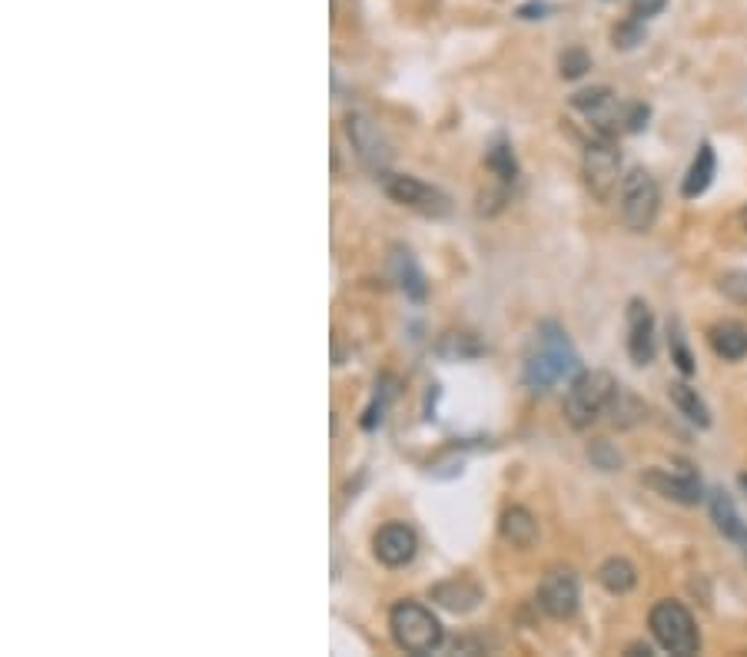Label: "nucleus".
I'll list each match as a JSON object with an SVG mask.
<instances>
[{
    "label": "nucleus",
    "instance_id": "nucleus-1",
    "mask_svg": "<svg viewBox=\"0 0 747 657\" xmlns=\"http://www.w3.org/2000/svg\"><path fill=\"white\" fill-rule=\"evenodd\" d=\"M578 372V352L568 339V332L555 322H542L525 352L522 379L532 392H548L555 382Z\"/></svg>",
    "mask_w": 747,
    "mask_h": 657
},
{
    "label": "nucleus",
    "instance_id": "nucleus-2",
    "mask_svg": "<svg viewBox=\"0 0 747 657\" xmlns=\"http://www.w3.org/2000/svg\"><path fill=\"white\" fill-rule=\"evenodd\" d=\"M389 628H392V641L415 657L439 651L445 641L439 618L419 601H399L396 608L389 611Z\"/></svg>",
    "mask_w": 747,
    "mask_h": 657
},
{
    "label": "nucleus",
    "instance_id": "nucleus-3",
    "mask_svg": "<svg viewBox=\"0 0 747 657\" xmlns=\"http://www.w3.org/2000/svg\"><path fill=\"white\" fill-rule=\"evenodd\" d=\"M618 392V382L608 372H581L572 382V389L565 395V419L572 429H588L591 422H598L608 412L611 399Z\"/></svg>",
    "mask_w": 747,
    "mask_h": 657
},
{
    "label": "nucleus",
    "instance_id": "nucleus-4",
    "mask_svg": "<svg viewBox=\"0 0 747 657\" xmlns=\"http://www.w3.org/2000/svg\"><path fill=\"white\" fill-rule=\"evenodd\" d=\"M648 628L658 648L674 657H691L701 651V634L694 628L691 611L678 601H658L648 614Z\"/></svg>",
    "mask_w": 747,
    "mask_h": 657
},
{
    "label": "nucleus",
    "instance_id": "nucleus-5",
    "mask_svg": "<svg viewBox=\"0 0 747 657\" xmlns=\"http://www.w3.org/2000/svg\"><path fill=\"white\" fill-rule=\"evenodd\" d=\"M581 176H585V186L591 190V196L601 203H608L618 190L621 180V150L615 137L601 133L598 140H591L585 146V160H581Z\"/></svg>",
    "mask_w": 747,
    "mask_h": 657
},
{
    "label": "nucleus",
    "instance_id": "nucleus-6",
    "mask_svg": "<svg viewBox=\"0 0 747 657\" xmlns=\"http://www.w3.org/2000/svg\"><path fill=\"white\" fill-rule=\"evenodd\" d=\"M621 219H625L628 229L635 233H645V229L655 226L658 206H661V193L655 176L648 170H631L625 180H621Z\"/></svg>",
    "mask_w": 747,
    "mask_h": 657
},
{
    "label": "nucleus",
    "instance_id": "nucleus-7",
    "mask_svg": "<svg viewBox=\"0 0 747 657\" xmlns=\"http://www.w3.org/2000/svg\"><path fill=\"white\" fill-rule=\"evenodd\" d=\"M382 186L396 203H402L406 210H415L422 216L442 219L452 213V200L445 196L439 186L422 183L419 176H406V173H386L382 176Z\"/></svg>",
    "mask_w": 747,
    "mask_h": 657
},
{
    "label": "nucleus",
    "instance_id": "nucleus-8",
    "mask_svg": "<svg viewBox=\"0 0 747 657\" xmlns=\"http://www.w3.org/2000/svg\"><path fill=\"white\" fill-rule=\"evenodd\" d=\"M346 133H349V143L356 156L362 160L369 173L376 176H386L389 173V163H392V150H389V140L386 133L379 130V123L366 117V113H349L346 117Z\"/></svg>",
    "mask_w": 747,
    "mask_h": 657
},
{
    "label": "nucleus",
    "instance_id": "nucleus-9",
    "mask_svg": "<svg viewBox=\"0 0 747 657\" xmlns=\"http://www.w3.org/2000/svg\"><path fill=\"white\" fill-rule=\"evenodd\" d=\"M578 601H581L578 578L568 568H552L542 578V584H538V608H542L548 618H555V621L575 618Z\"/></svg>",
    "mask_w": 747,
    "mask_h": 657
},
{
    "label": "nucleus",
    "instance_id": "nucleus-10",
    "mask_svg": "<svg viewBox=\"0 0 747 657\" xmlns=\"http://www.w3.org/2000/svg\"><path fill=\"white\" fill-rule=\"evenodd\" d=\"M372 551H376V558L386 568H406L415 558V551H419V538H415V531L409 525H402V521H389V525H382L376 531V538H372Z\"/></svg>",
    "mask_w": 747,
    "mask_h": 657
},
{
    "label": "nucleus",
    "instance_id": "nucleus-11",
    "mask_svg": "<svg viewBox=\"0 0 747 657\" xmlns=\"http://www.w3.org/2000/svg\"><path fill=\"white\" fill-rule=\"evenodd\" d=\"M645 485L655 488L658 495L671 498L678 505H698L701 502V478L691 472V465L681 468H658V472L645 475Z\"/></svg>",
    "mask_w": 747,
    "mask_h": 657
},
{
    "label": "nucleus",
    "instance_id": "nucleus-12",
    "mask_svg": "<svg viewBox=\"0 0 747 657\" xmlns=\"http://www.w3.org/2000/svg\"><path fill=\"white\" fill-rule=\"evenodd\" d=\"M658 352L655 342V316L641 299H631L628 306V356L635 365H651Z\"/></svg>",
    "mask_w": 747,
    "mask_h": 657
},
{
    "label": "nucleus",
    "instance_id": "nucleus-13",
    "mask_svg": "<svg viewBox=\"0 0 747 657\" xmlns=\"http://www.w3.org/2000/svg\"><path fill=\"white\" fill-rule=\"evenodd\" d=\"M389 269H392V279L399 283V289L406 292L409 299L422 302L429 296V283H425V273L415 263V256L409 253L406 246H392V256H389Z\"/></svg>",
    "mask_w": 747,
    "mask_h": 657
},
{
    "label": "nucleus",
    "instance_id": "nucleus-14",
    "mask_svg": "<svg viewBox=\"0 0 747 657\" xmlns=\"http://www.w3.org/2000/svg\"><path fill=\"white\" fill-rule=\"evenodd\" d=\"M432 601H439L442 608H449L455 614H465L472 608H479L482 601V588L469 578H452L445 584H435L432 588Z\"/></svg>",
    "mask_w": 747,
    "mask_h": 657
},
{
    "label": "nucleus",
    "instance_id": "nucleus-15",
    "mask_svg": "<svg viewBox=\"0 0 747 657\" xmlns=\"http://www.w3.org/2000/svg\"><path fill=\"white\" fill-rule=\"evenodd\" d=\"M711 339V349L718 352L724 362H741L747 356V326L734 319H724L718 326H711L708 332Z\"/></svg>",
    "mask_w": 747,
    "mask_h": 657
},
{
    "label": "nucleus",
    "instance_id": "nucleus-16",
    "mask_svg": "<svg viewBox=\"0 0 747 657\" xmlns=\"http://www.w3.org/2000/svg\"><path fill=\"white\" fill-rule=\"evenodd\" d=\"M711 518H714V525H718L721 535L731 538L734 545H741L744 555H747V525L741 521L738 508H734V502L724 492H711Z\"/></svg>",
    "mask_w": 747,
    "mask_h": 657
},
{
    "label": "nucleus",
    "instance_id": "nucleus-17",
    "mask_svg": "<svg viewBox=\"0 0 747 657\" xmlns=\"http://www.w3.org/2000/svg\"><path fill=\"white\" fill-rule=\"evenodd\" d=\"M498 531H502V538L508 541V545L515 548H532L535 538H538V521L528 508L515 505L508 508L502 515V525H498Z\"/></svg>",
    "mask_w": 747,
    "mask_h": 657
},
{
    "label": "nucleus",
    "instance_id": "nucleus-18",
    "mask_svg": "<svg viewBox=\"0 0 747 657\" xmlns=\"http://www.w3.org/2000/svg\"><path fill=\"white\" fill-rule=\"evenodd\" d=\"M714 170H718V163H714L711 143H701V150H698V156H694L691 170H688V176H684V183H681L684 200H698V196L711 186Z\"/></svg>",
    "mask_w": 747,
    "mask_h": 657
},
{
    "label": "nucleus",
    "instance_id": "nucleus-19",
    "mask_svg": "<svg viewBox=\"0 0 747 657\" xmlns=\"http://www.w3.org/2000/svg\"><path fill=\"white\" fill-rule=\"evenodd\" d=\"M671 402L678 405V412H681L688 422L698 425V429H708V425H711L708 405H704V399L698 395V389H691L688 382H671Z\"/></svg>",
    "mask_w": 747,
    "mask_h": 657
},
{
    "label": "nucleus",
    "instance_id": "nucleus-20",
    "mask_svg": "<svg viewBox=\"0 0 747 657\" xmlns=\"http://www.w3.org/2000/svg\"><path fill=\"white\" fill-rule=\"evenodd\" d=\"M598 584L608 594H628L638 584V571L625 558H608L605 565L598 568Z\"/></svg>",
    "mask_w": 747,
    "mask_h": 657
},
{
    "label": "nucleus",
    "instance_id": "nucleus-21",
    "mask_svg": "<svg viewBox=\"0 0 747 657\" xmlns=\"http://www.w3.org/2000/svg\"><path fill=\"white\" fill-rule=\"evenodd\" d=\"M572 107H575V110H581V113H588L591 120H598L601 113L615 107V93H611L608 87H591V90H581V93H575V97H572Z\"/></svg>",
    "mask_w": 747,
    "mask_h": 657
},
{
    "label": "nucleus",
    "instance_id": "nucleus-22",
    "mask_svg": "<svg viewBox=\"0 0 747 657\" xmlns=\"http://www.w3.org/2000/svg\"><path fill=\"white\" fill-rule=\"evenodd\" d=\"M485 163H489V170L498 176L502 183H515L518 176V163H515V153L512 146H508L505 140H498L489 153H485Z\"/></svg>",
    "mask_w": 747,
    "mask_h": 657
},
{
    "label": "nucleus",
    "instance_id": "nucleus-23",
    "mask_svg": "<svg viewBox=\"0 0 747 657\" xmlns=\"http://www.w3.org/2000/svg\"><path fill=\"white\" fill-rule=\"evenodd\" d=\"M608 409H611V419H615V425H621V429L635 425L641 415H645V405H641L631 392L621 389V385H618V392H615V399H611Z\"/></svg>",
    "mask_w": 747,
    "mask_h": 657
},
{
    "label": "nucleus",
    "instance_id": "nucleus-24",
    "mask_svg": "<svg viewBox=\"0 0 747 657\" xmlns=\"http://www.w3.org/2000/svg\"><path fill=\"white\" fill-rule=\"evenodd\" d=\"M611 40H615V47H618V50L638 47L641 40H645V20H638V17L621 20V24H618L615 30H611Z\"/></svg>",
    "mask_w": 747,
    "mask_h": 657
},
{
    "label": "nucleus",
    "instance_id": "nucleus-25",
    "mask_svg": "<svg viewBox=\"0 0 747 657\" xmlns=\"http://www.w3.org/2000/svg\"><path fill=\"white\" fill-rule=\"evenodd\" d=\"M588 458L601 468V472H615V468H621V452L611 442H605V438H598V442L588 445Z\"/></svg>",
    "mask_w": 747,
    "mask_h": 657
},
{
    "label": "nucleus",
    "instance_id": "nucleus-26",
    "mask_svg": "<svg viewBox=\"0 0 747 657\" xmlns=\"http://www.w3.org/2000/svg\"><path fill=\"white\" fill-rule=\"evenodd\" d=\"M558 67H562V77L575 80V77H581L585 70H591V60H588V54H585L581 47H572V50H565V54H562V60H558Z\"/></svg>",
    "mask_w": 747,
    "mask_h": 657
},
{
    "label": "nucleus",
    "instance_id": "nucleus-27",
    "mask_svg": "<svg viewBox=\"0 0 747 657\" xmlns=\"http://www.w3.org/2000/svg\"><path fill=\"white\" fill-rule=\"evenodd\" d=\"M721 292L734 302H741V306H747V273H741V269H734V273L721 276Z\"/></svg>",
    "mask_w": 747,
    "mask_h": 657
},
{
    "label": "nucleus",
    "instance_id": "nucleus-28",
    "mask_svg": "<svg viewBox=\"0 0 747 657\" xmlns=\"http://www.w3.org/2000/svg\"><path fill=\"white\" fill-rule=\"evenodd\" d=\"M671 359L678 362V369H681L684 375H694V359H691L688 346H684V339H681V329H678V326L671 329Z\"/></svg>",
    "mask_w": 747,
    "mask_h": 657
},
{
    "label": "nucleus",
    "instance_id": "nucleus-29",
    "mask_svg": "<svg viewBox=\"0 0 747 657\" xmlns=\"http://www.w3.org/2000/svg\"><path fill=\"white\" fill-rule=\"evenodd\" d=\"M648 117H651V110L645 107V103H628V107H625V130L638 133L641 127H648Z\"/></svg>",
    "mask_w": 747,
    "mask_h": 657
},
{
    "label": "nucleus",
    "instance_id": "nucleus-30",
    "mask_svg": "<svg viewBox=\"0 0 747 657\" xmlns=\"http://www.w3.org/2000/svg\"><path fill=\"white\" fill-rule=\"evenodd\" d=\"M664 7H668V0H631V17L651 20V17H658Z\"/></svg>",
    "mask_w": 747,
    "mask_h": 657
},
{
    "label": "nucleus",
    "instance_id": "nucleus-31",
    "mask_svg": "<svg viewBox=\"0 0 747 657\" xmlns=\"http://www.w3.org/2000/svg\"><path fill=\"white\" fill-rule=\"evenodd\" d=\"M628 654H651V648H648V644H631Z\"/></svg>",
    "mask_w": 747,
    "mask_h": 657
},
{
    "label": "nucleus",
    "instance_id": "nucleus-32",
    "mask_svg": "<svg viewBox=\"0 0 747 657\" xmlns=\"http://www.w3.org/2000/svg\"><path fill=\"white\" fill-rule=\"evenodd\" d=\"M741 223H744V229H747V206H744V210H741Z\"/></svg>",
    "mask_w": 747,
    "mask_h": 657
},
{
    "label": "nucleus",
    "instance_id": "nucleus-33",
    "mask_svg": "<svg viewBox=\"0 0 747 657\" xmlns=\"http://www.w3.org/2000/svg\"><path fill=\"white\" fill-rule=\"evenodd\" d=\"M741 485H744V492H747V475H741Z\"/></svg>",
    "mask_w": 747,
    "mask_h": 657
}]
</instances>
